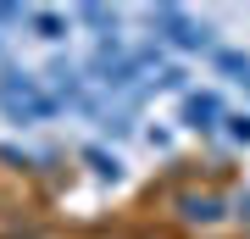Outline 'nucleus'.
Segmentation results:
<instances>
[{"label": "nucleus", "instance_id": "obj_3", "mask_svg": "<svg viewBox=\"0 0 250 239\" xmlns=\"http://www.w3.org/2000/svg\"><path fill=\"white\" fill-rule=\"evenodd\" d=\"M50 95L62 100V106L89 111V89H83V72H78V67H67V62H50Z\"/></svg>", "mask_w": 250, "mask_h": 239}, {"label": "nucleus", "instance_id": "obj_1", "mask_svg": "<svg viewBox=\"0 0 250 239\" xmlns=\"http://www.w3.org/2000/svg\"><path fill=\"white\" fill-rule=\"evenodd\" d=\"M0 111H6L11 123H45V117L62 111V100H56L34 72L11 67V72H0Z\"/></svg>", "mask_w": 250, "mask_h": 239}, {"label": "nucleus", "instance_id": "obj_6", "mask_svg": "<svg viewBox=\"0 0 250 239\" xmlns=\"http://www.w3.org/2000/svg\"><path fill=\"white\" fill-rule=\"evenodd\" d=\"M28 17H34V28H39L45 39H62V34H67V17H56V11H28Z\"/></svg>", "mask_w": 250, "mask_h": 239}, {"label": "nucleus", "instance_id": "obj_2", "mask_svg": "<svg viewBox=\"0 0 250 239\" xmlns=\"http://www.w3.org/2000/svg\"><path fill=\"white\" fill-rule=\"evenodd\" d=\"M150 28H161V39L178 44V50H211V34H206L200 22H189L184 11H172V6L150 11Z\"/></svg>", "mask_w": 250, "mask_h": 239}, {"label": "nucleus", "instance_id": "obj_4", "mask_svg": "<svg viewBox=\"0 0 250 239\" xmlns=\"http://www.w3.org/2000/svg\"><path fill=\"white\" fill-rule=\"evenodd\" d=\"M217 117H228V111H223V100H217L211 89H200V95H184V128L211 133V128H217Z\"/></svg>", "mask_w": 250, "mask_h": 239}, {"label": "nucleus", "instance_id": "obj_5", "mask_svg": "<svg viewBox=\"0 0 250 239\" xmlns=\"http://www.w3.org/2000/svg\"><path fill=\"white\" fill-rule=\"evenodd\" d=\"M211 67L217 72H233L239 84H250V56H239V50H211Z\"/></svg>", "mask_w": 250, "mask_h": 239}, {"label": "nucleus", "instance_id": "obj_7", "mask_svg": "<svg viewBox=\"0 0 250 239\" xmlns=\"http://www.w3.org/2000/svg\"><path fill=\"white\" fill-rule=\"evenodd\" d=\"M223 123H228V139H250V117H239V111H228Z\"/></svg>", "mask_w": 250, "mask_h": 239}]
</instances>
